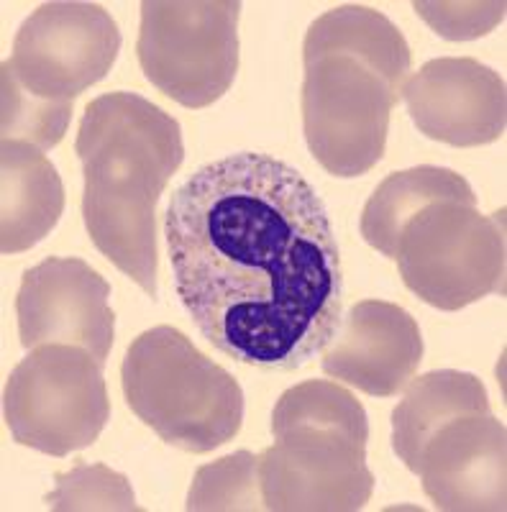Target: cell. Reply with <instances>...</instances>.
Returning a JSON list of instances; mask_svg holds the SVG:
<instances>
[{"label":"cell","instance_id":"1","mask_svg":"<svg viewBox=\"0 0 507 512\" xmlns=\"http://www.w3.org/2000/svg\"><path fill=\"white\" fill-rule=\"evenodd\" d=\"M172 282L208 344L262 372L321 354L344 315V269L323 198L259 152L208 162L164 213Z\"/></svg>","mask_w":507,"mask_h":512},{"label":"cell","instance_id":"2","mask_svg":"<svg viewBox=\"0 0 507 512\" xmlns=\"http://www.w3.org/2000/svg\"><path fill=\"white\" fill-rule=\"evenodd\" d=\"M303 131L328 175H367L385 157L390 116L413 70L403 31L367 6H338L303 44Z\"/></svg>","mask_w":507,"mask_h":512},{"label":"cell","instance_id":"3","mask_svg":"<svg viewBox=\"0 0 507 512\" xmlns=\"http://www.w3.org/2000/svg\"><path fill=\"white\" fill-rule=\"evenodd\" d=\"M75 154L82 162V221L95 249L157 300V203L182 159V128L136 93H108L85 108Z\"/></svg>","mask_w":507,"mask_h":512},{"label":"cell","instance_id":"4","mask_svg":"<svg viewBox=\"0 0 507 512\" xmlns=\"http://www.w3.org/2000/svg\"><path fill=\"white\" fill-rule=\"evenodd\" d=\"M272 433L257 456L264 510L351 512L372 500L367 410L341 384L308 379L282 392Z\"/></svg>","mask_w":507,"mask_h":512},{"label":"cell","instance_id":"5","mask_svg":"<svg viewBox=\"0 0 507 512\" xmlns=\"http://www.w3.org/2000/svg\"><path fill=\"white\" fill-rule=\"evenodd\" d=\"M131 413L167 446L210 454L244 423V392L182 331L154 326L134 338L121 364Z\"/></svg>","mask_w":507,"mask_h":512},{"label":"cell","instance_id":"6","mask_svg":"<svg viewBox=\"0 0 507 512\" xmlns=\"http://www.w3.org/2000/svg\"><path fill=\"white\" fill-rule=\"evenodd\" d=\"M392 262L413 295L446 313L505 295V210L482 216L472 187L433 200L400 228Z\"/></svg>","mask_w":507,"mask_h":512},{"label":"cell","instance_id":"7","mask_svg":"<svg viewBox=\"0 0 507 512\" xmlns=\"http://www.w3.org/2000/svg\"><path fill=\"white\" fill-rule=\"evenodd\" d=\"M239 0H144L136 57L146 80L185 108H208L239 72Z\"/></svg>","mask_w":507,"mask_h":512},{"label":"cell","instance_id":"8","mask_svg":"<svg viewBox=\"0 0 507 512\" xmlns=\"http://www.w3.org/2000/svg\"><path fill=\"white\" fill-rule=\"evenodd\" d=\"M3 415L16 443L39 454L93 446L111 420L103 364L80 346H36L8 377Z\"/></svg>","mask_w":507,"mask_h":512},{"label":"cell","instance_id":"9","mask_svg":"<svg viewBox=\"0 0 507 512\" xmlns=\"http://www.w3.org/2000/svg\"><path fill=\"white\" fill-rule=\"evenodd\" d=\"M118 52L121 31L103 6L44 3L18 26L3 70L36 98L72 105L108 77Z\"/></svg>","mask_w":507,"mask_h":512},{"label":"cell","instance_id":"10","mask_svg":"<svg viewBox=\"0 0 507 512\" xmlns=\"http://www.w3.org/2000/svg\"><path fill=\"white\" fill-rule=\"evenodd\" d=\"M16 318L24 349L80 346L103 367L108 364L116 336L111 285L88 262L75 256H49L31 267L18 287Z\"/></svg>","mask_w":507,"mask_h":512},{"label":"cell","instance_id":"11","mask_svg":"<svg viewBox=\"0 0 507 512\" xmlns=\"http://www.w3.org/2000/svg\"><path fill=\"white\" fill-rule=\"evenodd\" d=\"M403 98L410 121L431 141L467 149L505 134V80L472 57L431 59L408 77Z\"/></svg>","mask_w":507,"mask_h":512},{"label":"cell","instance_id":"12","mask_svg":"<svg viewBox=\"0 0 507 512\" xmlns=\"http://www.w3.org/2000/svg\"><path fill=\"white\" fill-rule=\"evenodd\" d=\"M415 477L436 510L502 512L507 507V433L492 413L443 423L420 451Z\"/></svg>","mask_w":507,"mask_h":512},{"label":"cell","instance_id":"13","mask_svg":"<svg viewBox=\"0 0 507 512\" xmlns=\"http://www.w3.org/2000/svg\"><path fill=\"white\" fill-rule=\"evenodd\" d=\"M321 367L331 379L364 395L395 397L408 387L423 361L418 320L385 300H362L341 315Z\"/></svg>","mask_w":507,"mask_h":512},{"label":"cell","instance_id":"14","mask_svg":"<svg viewBox=\"0 0 507 512\" xmlns=\"http://www.w3.org/2000/svg\"><path fill=\"white\" fill-rule=\"evenodd\" d=\"M3 226L0 251L21 254L49 236L65 213V185L57 167L36 146L3 141Z\"/></svg>","mask_w":507,"mask_h":512},{"label":"cell","instance_id":"15","mask_svg":"<svg viewBox=\"0 0 507 512\" xmlns=\"http://www.w3.org/2000/svg\"><path fill=\"white\" fill-rule=\"evenodd\" d=\"M482 413H490V397L474 374L438 369L410 379L405 397L392 413V451L408 472H415L420 451L443 423Z\"/></svg>","mask_w":507,"mask_h":512},{"label":"cell","instance_id":"16","mask_svg":"<svg viewBox=\"0 0 507 512\" xmlns=\"http://www.w3.org/2000/svg\"><path fill=\"white\" fill-rule=\"evenodd\" d=\"M469 182L446 167H423L395 172L372 192L362 210V236L372 249L392 259L397 233L423 205L446 195L469 190Z\"/></svg>","mask_w":507,"mask_h":512},{"label":"cell","instance_id":"17","mask_svg":"<svg viewBox=\"0 0 507 512\" xmlns=\"http://www.w3.org/2000/svg\"><path fill=\"white\" fill-rule=\"evenodd\" d=\"M187 510H264L257 456H234L200 466L187 495Z\"/></svg>","mask_w":507,"mask_h":512},{"label":"cell","instance_id":"18","mask_svg":"<svg viewBox=\"0 0 507 512\" xmlns=\"http://www.w3.org/2000/svg\"><path fill=\"white\" fill-rule=\"evenodd\" d=\"M70 118L72 105L36 98L3 70V141H24L49 152L65 139Z\"/></svg>","mask_w":507,"mask_h":512},{"label":"cell","instance_id":"19","mask_svg":"<svg viewBox=\"0 0 507 512\" xmlns=\"http://www.w3.org/2000/svg\"><path fill=\"white\" fill-rule=\"evenodd\" d=\"M54 479L57 487L47 497L52 510H139L129 479L103 464H77Z\"/></svg>","mask_w":507,"mask_h":512},{"label":"cell","instance_id":"20","mask_svg":"<svg viewBox=\"0 0 507 512\" xmlns=\"http://www.w3.org/2000/svg\"><path fill=\"white\" fill-rule=\"evenodd\" d=\"M438 36L449 41H469L487 36L505 18V3H413Z\"/></svg>","mask_w":507,"mask_h":512}]
</instances>
